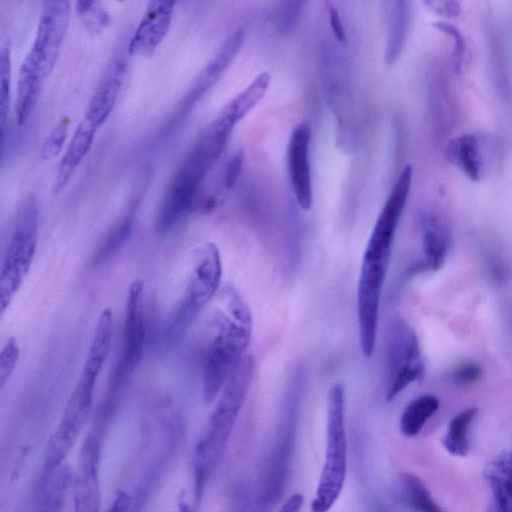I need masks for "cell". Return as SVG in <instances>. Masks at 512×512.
I'll return each mask as SVG.
<instances>
[{
	"label": "cell",
	"mask_w": 512,
	"mask_h": 512,
	"mask_svg": "<svg viewBox=\"0 0 512 512\" xmlns=\"http://www.w3.org/2000/svg\"><path fill=\"white\" fill-rule=\"evenodd\" d=\"M47 77L39 63L27 53L21 64L17 82L15 122L18 126L24 125L30 118Z\"/></svg>",
	"instance_id": "obj_14"
},
{
	"label": "cell",
	"mask_w": 512,
	"mask_h": 512,
	"mask_svg": "<svg viewBox=\"0 0 512 512\" xmlns=\"http://www.w3.org/2000/svg\"><path fill=\"white\" fill-rule=\"evenodd\" d=\"M221 276L219 251L213 243L206 244L198 254L184 299L172 323L170 332L173 335L182 332L211 300L219 288Z\"/></svg>",
	"instance_id": "obj_5"
},
{
	"label": "cell",
	"mask_w": 512,
	"mask_h": 512,
	"mask_svg": "<svg viewBox=\"0 0 512 512\" xmlns=\"http://www.w3.org/2000/svg\"><path fill=\"white\" fill-rule=\"evenodd\" d=\"M253 373V357L245 355L223 387L218 403L195 446L193 468L197 499L222 456L251 386Z\"/></svg>",
	"instance_id": "obj_2"
},
{
	"label": "cell",
	"mask_w": 512,
	"mask_h": 512,
	"mask_svg": "<svg viewBox=\"0 0 512 512\" xmlns=\"http://www.w3.org/2000/svg\"><path fill=\"white\" fill-rule=\"evenodd\" d=\"M96 0H77L76 8L78 13L88 12L95 4Z\"/></svg>",
	"instance_id": "obj_37"
},
{
	"label": "cell",
	"mask_w": 512,
	"mask_h": 512,
	"mask_svg": "<svg viewBox=\"0 0 512 512\" xmlns=\"http://www.w3.org/2000/svg\"><path fill=\"white\" fill-rule=\"evenodd\" d=\"M304 503V497L301 493L292 494L282 505L280 511L294 512L299 511Z\"/></svg>",
	"instance_id": "obj_35"
},
{
	"label": "cell",
	"mask_w": 512,
	"mask_h": 512,
	"mask_svg": "<svg viewBox=\"0 0 512 512\" xmlns=\"http://www.w3.org/2000/svg\"><path fill=\"white\" fill-rule=\"evenodd\" d=\"M97 128L83 119L74 131V134L62 156L54 183V192L60 193L70 181L75 170L89 152Z\"/></svg>",
	"instance_id": "obj_15"
},
{
	"label": "cell",
	"mask_w": 512,
	"mask_h": 512,
	"mask_svg": "<svg viewBox=\"0 0 512 512\" xmlns=\"http://www.w3.org/2000/svg\"><path fill=\"white\" fill-rule=\"evenodd\" d=\"M127 72L124 58H115L107 67L85 113L84 119L97 129L110 116L117 102Z\"/></svg>",
	"instance_id": "obj_13"
},
{
	"label": "cell",
	"mask_w": 512,
	"mask_h": 512,
	"mask_svg": "<svg viewBox=\"0 0 512 512\" xmlns=\"http://www.w3.org/2000/svg\"><path fill=\"white\" fill-rule=\"evenodd\" d=\"M39 213L33 197L18 211L2 262L0 276L1 311L4 312L28 273L37 248Z\"/></svg>",
	"instance_id": "obj_4"
},
{
	"label": "cell",
	"mask_w": 512,
	"mask_h": 512,
	"mask_svg": "<svg viewBox=\"0 0 512 512\" xmlns=\"http://www.w3.org/2000/svg\"><path fill=\"white\" fill-rule=\"evenodd\" d=\"M100 441L87 437L81 447L78 471L72 481L73 502L76 511L95 512L100 508L98 463Z\"/></svg>",
	"instance_id": "obj_11"
},
{
	"label": "cell",
	"mask_w": 512,
	"mask_h": 512,
	"mask_svg": "<svg viewBox=\"0 0 512 512\" xmlns=\"http://www.w3.org/2000/svg\"><path fill=\"white\" fill-rule=\"evenodd\" d=\"M133 230V216L126 215L121 218L103 238L99 244L94 262H103L113 256L129 239Z\"/></svg>",
	"instance_id": "obj_24"
},
{
	"label": "cell",
	"mask_w": 512,
	"mask_h": 512,
	"mask_svg": "<svg viewBox=\"0 0 512 512\" xmlns=\"http://www.w3.org/2000/svg\"><path fill=\"white\" fill-rule=\"evenodd\" d=\"M327 12H328V18L331 30L333 32L334 37L339 42H345L346 36H345V30L342 25L339 12L337 8L332 4H327Z\"/></svg>",
	"instance_id": "obj_34"
},
{
	"label": "cell",
	"mask_w": 512,
	"mask_h": 512,
	"mask_svg": "<svg viewBox=\"0 0 512 512\" xmlns=\"http://www.w3.org/2000/svg\"><path fill=\"white\" fill-rule=\"evenodd\" d=\"M439 406V399L431 394L422 395L412 400L401 415V432L407 437L417 435Z\"/></svg>",
	"instance_id": "obj_21"
},
{
	"label": "cell",
	"mask_w": 512,
	"mask_h": 512,
	"mask_svg": "<svg viewBox=\"0 0 512 512\" xmlns=\"http://www.w3.org/2000/svg\"><path fill=\"white\" fill-rule=\"evenodd\" d=\"M423 2L438 16L456 18L461 14L460 0H423Z\"/></svg>",
	"instance_id": "obj_31"
},
{
	"label": "cell",
	"mask_w": 512,
	"mask_h": 512,
	"mask_svg": "<svg viewBox=\"0 0 512 512\" xmlns=\"http://www.w3.org/2000/svg\"><path fill=\"white\" fill-rule=\"evenodd\" d=\"M177 0H149L128 45L132 56L149 57L165 38Z\"/></svg>",
	"instance_id": "obj_10"
},
{
	"label": "cell",
	"mask_w": 512,
	"mask_h": 512,
	"mask_svg": "<svg viewBox=\"0 0 512 512\" xmlns=\"http://www.w3.org/2000/svg\"><path fill=\"white\" fill-rule=\"evenodd\" d=\"M403 482L409 504L414 510L425 512H437L440 510L418 477L407 474L404 476Z\"/></svg>",
	"instance_id": "obj_26"
},
{
	"label": "cell",
	"mask_w": 512,
	"mask_h": 512,
	"mask_svg": "<svg viewBox=\"0 0 512 512\" xmlns=\"http://www.w3.org/2000/svg\"><path fill=\"white\" fill-rule=\"evenodd\" d=\"M481 368L475 363H465L459 366L454 372L455 380L463 385H471L481 377Z\"/></svg>",
	"instance_id": "obj_33"
},
{
	"label": "cell",
	"mask_w": 512,
	"mask_h": 512,
	"mask_svg": "<svg viewBox=\"0 0 512 512\" xmlns=\"http://www.w3.org/2000/svg\"><path fill=\"white\" fill-rule=\"evenodd\" d=\"M244 38V31L236 29L225 39L218 52L201 71L183 99L180 107L181 112L190 110L221 78L241 50Z\"/></svg>",
	"instance_id": "obj_12"
},
{
	"label": "cell",
	"mask_w": 512,
	"mask_h": 512,
	"mask_svg": "<svg viewBox=\"0 0 512 512\" xmlns=\"http://www.w3.org/2000/svg\"><path fill=\"white\" fill-rule=\"evenodd\" d=\"M131 505V498L124 491H118L116 494V498L109 509L110 511H126L129 509Z\"/></svg>",
	"instance_id": "obj_36"
},
{
	"label": "cell",
	"mask_w": 512,
	"mask_h": 512,
	"mask_svg": "<svg viewBox=\"0 0 512 512\" xmlns=\"http://www.w3.org/2000/svg\"><path fill=\"white\" fill-rule=\"evenodd\" d=\"M310 140V126L307 123H300L292 131L287 146L288 176L295 199L303 210H309L313 202Z\"/></svg>",
	"instance_id": "obj_9"
},
{
	"label": "cell",
	"mask_w": 512,
	"mask_h": 512,
	"mask_svg": "<svg viewBox=\"0 0 512 512\" xmlns=\"http://www.w3.org/2000/svg\"><path fill=\"white\" fill-rule=\"evenodd\" d=\"M71 484V470L60 465L44 470L35 493V502L40 511H58L62 508L66 492Z\"/></svg>",
	"instance_id": "obj_17"
},
{
	"label": "cell",
	"mask_w": 512,
	"mask_h": 512,
	"mask_svg": "<svg viewBox=\"0 0 512 512\" xmlns=\"http://www.w3.org/2000/svg\"><path fill=\"white\" fill-rule=\"evenodd\" d=\"M243 165V154L241 151L234 154L226 163L222 172V186L225 190H230L236 183Z\"/></svg>",
	"instance_id": "obj_32"
},
{
	"label": "cell",
	"mask_w": 512,
	"mask_h": 512,
	"mask_svg": "<svg viewBox=\"0 0 512 512\" xmlns=\"http://www.w3.org/2000/svg\"><path fill=\"white\" fill-rule=\"evenodd\" d=\"M477 412V407H469L451 419L447 433L443 438V445L451 454L465 456L468 453V430Z\"/></svg>",
	"instance_id": "obj_22"
},
{
	"label": "cell",
	"mask_w": 512,
	"mask_h": 512,
	"mask_svg": "<svg viewBox=\"0 0 512 512\" xmlns=\"http://www.w3.org/2000/svg\"><path fill=\"white\" fill-rule=\"evenodd\" d=\"M325 461L311 504L314 512L329 510L344 486L347 471V437L345 427V391L341 383L333 384L326 401Z\"/></svg>",
	"instance_id": "obj_3"
},
{
	"label": "cell",
	"mask_w": 512,
	"mask_h": 512,
	"mask_svg": "<svg viewBox=\"0 0 512 512\" xmlns=\"http://www.w3.org/2000/svg\"><path fill=\"white\" fill-rule=\"evenodd\" d=\"M12 61L9 46H3L0 52V121L4 129L9 114L11 97Z\"/></svg>",
	"instance_id": "obj_25"
},
{
	"label": "cell",
	"mask_w": 512,
	"mask_h": 512,
	"mask_svg": "<svg viewBox=\"0 0 512 512\" xmlns=\"http://www.w3.org/2000/svg\"><path fill=\"white\" fill-rule=\"evenodd\" d=\"M68 129V122L64 120L51 129L41 146L40 153L44 160H51L62 151L68 135Z\"/></svg>",
	"instance_id": "obj_28"
},
{
	"label": "cell",
	"mask_w": 512,
	"mask_h": 512,
	"mask_svg": "<svg viewBox=\"0 0 512 512\" xmlns=\"http://www.w3.org/2000/svg\"><path fill=\"white\" fill-rule=\"evenodd\" d=\"M490 472L497 504L503 510H512V453L496 462Z\"/></svg>",
	"instance_id": "obj_23"
},
{
	"label": "cell",
	"mask_w": 512,
	"mask_h": 512,
	"mask_svg": "<svg viewBox=\"0 0 512 512\" xmlns=\"http://www.w3.org/2000/svg\"><path fill=\"white\" fill-rule=\"evenodd\" d=\"M306 0H282L276 16L277 30L291 31L296 25Z\"/></svg>",
	"instance_id": "obj_29"
},
{
	"label": "cell",
	"mask_w": 512,
	"mask_h": 512,
	"mask_svg": "<svg viewBox=\"0 0 512 512\" xmlns=\"http://www.w3.org/2000/svg\"><path fill=\"white\" fill-rule=\"evenodd\" d=\"M113 314L110 309H104L99 318L93 334L91 345L83 371L98 376L107 357L112 343Z\"/></svg>",
	"instance_id": "obj_20"
},
{
	"label": "cell",
	"mask_w": 512,
	"mask_h": 512,
	"mask_svg": "<svg viewBox=\"0 0 512 512\" xmlns=\"http://www.w3.org/2000/svg\"><path fill=\"white\" fill-rule=\"evenodd\" d=\"M116 1H118V2H124V1H126V0H116Z\"/></svg>",
	"instance_id": "obj_38"
},
{
	"label": "cell",
	"mask_w": 512,
	"mask_h": 512,
	"mask_svg": "<svg viewBox=\"0 0 512 512\" xmlns=\"http://www.w3.org/2000/svg\"><path fill=\"white\" fill-rule=\"evenodd\" d=\"M422 247L427 266L437 270L442 267L450 247V234L446 224L435 214L422 219Z\"/></svg>",
	"instance_id": "obj_18"
},
{
	"label": "cell",
	"mask_w": 512,
	"mask_h": 512,
	"mask_svg": "<svg viewBox=\"0 0 512 512\" xmlns=\"http://www.w3.org/2000/svg\"><path fill=\"white\" fill-rule=\"evenodd\" d=\"M228 314L214 315L215 335L205 352L202 365V397L210 404L222 391L249 346L252 316L244 300L234 291L228 293Z\"/></svg>",
	"instance_id": "obj_1"
},
{
	"label": "cell",
	"mask_w": 512,
	"mask_h": 512,
	"mask_svg": "<svg viewBox=\"0 0 512 512\" xmlns=\"http://www.w3.org/2000/svg\"><path fill=\"white\" fill-rule=\"evenodd\" d=\"M71 0H43L36 36L29 53L48 76L56 65L68 30Z\"/></svg>",
	"instance_id": "obj_6"
},
{
	"label": "cell",
	"mask_w": 512,
	"mask_h": 512,
	"mask_svg": "<svg viewBox=\"0 0 512 512\" xmlns=\"http://www.w3.org/2000/svg\"><path fill=\"white\" fill-rule=\"evenodd\" d=\"M20 356V349L15 337H10L2 348L0 353V388L6 385Z\"/></svg>",
	"instance_id": "obj_30"
},
{
	"label": "cell",
	"mask_w": 512,
	"mask_h": 512,
	"mask_svg": "<svg viewBox=\"0 0 512 512\" xmlns=\"http://www.w3.org/2000/svg\"><path fill=\"white\" fill-rule=\"evenodd\" d=\"M388 30L385 49L387 64L394 63L405 43L409 25V1L388 0Z\"/></svg>",
	"instance_id": "obj_19"
},
{
	"label": "cell",
	"mask_w": 512,
	"mask_h": 512,
	"mask_svg": "<svg viewBox=\"0 0 512 512\" xmlns=\"http://www.w3.org/2000/svg\"><path fill=\"white\" fill-rule=\"evenodd\" d=\"M433 26L442 34L451 39L452 54L451 63L452 68L456 73H460L463 67L464 57L466 53V43L461 32L452 24L439 21Z\"/></svg>",
	"instance_id": "obj_27"
},
{
	"label": "cell",
	"mask_w": 512,
	"mask_h": 512,
	"mask_svg": "<svg viewBox=\"0 0 512 512\" xmlns=\"http://www.w3.org/2000/svg\"><path fill=\"white\" fill-rule=\"evenodd\" d=\"M423 361L418 340L405 324H396L391 333L388 349L389 387L386 400L391 401L423 373Z\"/></svg>",
	"instance_id": "obj_7"
},
{
	"label": "cell",
	"mask_w": 512,
	"mask_h": 512,
	"mask_svg": "<svg viewBox=\"0 0 512 512\" xmlns=\"http://www.w3.org/2000/svg\"><path fill=\"white\" fill-rule=\"evenodd\" d=\"M143 283L135 280L129 287L124 323V351L113 380L115 389L126 374L141 361L145 341V321L142 308Z\"/></svg>",
	"instance_id": "obj_8"
},
{
	"label": "cell",
	"mask_w": 512,
	"mask_h": 512,
	"mask_svg": "<svg viewBox=\"0 0 512 512\" xmlns=\"http://www.w3.org/2000/svg\"><path fill=\"white\" fill-rule=\"evenodd\" d=\"M444 153L446 159L469 180H480L482 159L478 139L473 134H461L452 138L447 143Z\"/></svg>",
	"instance_id": "obj_16"
}]
</instances>
